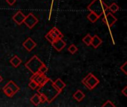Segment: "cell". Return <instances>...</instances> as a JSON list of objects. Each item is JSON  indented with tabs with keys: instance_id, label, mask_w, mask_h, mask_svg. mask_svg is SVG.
<instances>
[{
	"instance_id": "1",
	"label": "cell",
	"mask_w": 127,
	"mask_h": 107,
	"mask_svg": "<svg viewBox=\"0 0 127 107\" xmlns=\"http://www.w3.org/2000/svg\"><path fill=\"white\" fill-rule=\"evenodd\" d=\"M36 91L39 93L45 95L47 98V102L49 104L52 103L54 101V99L61 93V92L59 91L54 86L52 80H51L50 78L44 85L39 86L36 89Z\"/></svg>"
},
{
	"instance_id": "2",
	"label": "cell",
	"mask_w": 127,
	"mask_h": 107,
	"mask_svg": "<svg viewBox=\"0 0 127 107\" xmlns=\"http://www.w3.org/2000/svg\"><path fill=\"white\" fill-rule=\"evenodd\" d=\"M108 7L109 6L103 0H93L88 5L87 9L100 17L108 10Z\"/></svg>"
},
{
	"instance_id": "3",
	"label": "cell",
	"mask_w": 127,
	"mask_h": 107,
	"mask_svg": "<svg viewBox=\"0 0 127 107\" xmlns=\"http://www.w3.org/2000/svg\"><path fill=\"white\" fill-rule=\"evenodd\" d=\"M42 64L43 63L40 60V59L36 55H34L27 63H25V66L32 74H36L39 72V69Z\"/></svg>"
},
{
	"instance_id": "4",
	"label": "cell",
	"mask_w": 127,
	"mask_h": 107,
	"mask_svg": "<svg viewBox=\"0 0 127 107\" xmlns=\"http://www.w3.org/2000/svg\"><path fill=\"white\" fill-rule=\"evenodd\" d=\"M82 83L89 90H93L100 83V80L92 73H89L85 78L83 79Z\"/></svg>"
},
{
	"instance_id": "5",
	"label": "cell",
	"mask_w": 127,
	"mask_h": 107,
	"mask_svg": "<svg viewBox=\"0 0 127 107\" xmlns=\"http://www.w3.org/2000/svg\"><path fill=\"white\" fill-rule=\"evenodd\" d=\"M63 34L60 32V31L56 28V27H54L49 32H48L46 34H45V38L46 39L50 42V43H51L54 40H55L57 38H60V39H63Z\"/></svg>"
},
{
	"instance_id": "6",
	"label": "cell",
	"mask_w": 127,
	"mask_h": 107,
	"mask_svg": "<svg viewBox=\"0 0 127 107\" xmlns=\"http://www.w3.org/2000/svg\"><path fill=\"white\" fill-rule=\"evenodd\" d=\"M102 21L109 28H112L115 24V22L118 21V19L112 14V12H109V13L106 12L104 13L103 18L102 19Z\"/></svg>"
},
{
	"instance_id": "7",
	"label": "cell",
	"mask_w": 127,
	"mask_h": 107,
	"mask_svg": "<svg viewBox=\"0 0 127 107\" xmlns=\"http://www.w3.org/2000/svg\"><path fill=\"white\" fill-rule=\"evenodd\" d=\"M38 22H39L38 19L32 13H28V15L25 16V18L23 22V23L26 25V26L30 29H32Z\"/></svg>"
},
{
	"instance_id": "8",
	"label": "cell",
	"mask_w": 127,
	"mask_h": 107,
	"mask_svg": "<svg viewBox=\"0 0 127 107\" xmlns=\"http://www.w3.org/2000/svg\"><path fill=\"white\" fill-rule=\"evenodd\" d=\"M49 78L45 74H42V73H39V72H37L36 74H33L32 77H31V80H35L39 86L44 85L47 80H48Z\"/></svg>"
},
{
	"instance_id": "9",
	"label": "cell",
	"mask_w": 127,
	"mask_h": 107,
	"mask_svg": "<svg viewBox=\"0 0 127 107\" xmlns=\"http://www.w3.org/2000/svg\"><path fill=\"white\" fill-rule=\"evenodd\" d=\"M51 44L52 47L57 51H61L66 46V42L64 40H63V39H60V38L56 39Z\"/></svg>"
},
{
	"instance_id": "10",
	"label": "cell",
	"mask_w": 127,
	"mask_h": 107,
	"mask_svg": "<svg viewBox=\"0 0 127 107\" xmlns=\"http://www.w3.org/2000/svg\"><path fill=\"white\" fill-rule=\"evenodd\" d=\"M22 46L28 51H31L36 46V43L31 38L28 37L23 43H22Z\"/></svg>"
},
{
	"instance_id": "11",
	"label": "cell",
	"mask_w": 127,
	"mask_h": 107,
	"mask_svg": "<svg viewBox=\"0 0 127 107\" xmlns=\"http://www.w3.org/2000/svg\"><path fill=\"white\" fill-rule=\"evenodd\" d=\"M25 18V16L24 15V13L21 11V10H19L17 11L13 16V20L18 25H21L23 22H24V19Z\"/></svg>"
},
{
	"instance_id": "12",
	"label": "cell",
	"mask_w": 127,
	"mask_h": 107,
	"mask_svg": "<svg viewBox=\"0 0 127 107\" xmlns=\"http://www.w3.org/2000/svg\"><path fill=\"white\" fill-rule=\"evenodd\" d=\"M102 42H103L102 39L97 35H95L94 36H92V42H91V45H92V47L96 49L102 44Z\"/></svg>"
},
{
	"instance_id": "13",
	"label": "cell",
	"mask_w": 127,
	"mask_h": 107,
	"mask_svg": "<svg viewBox=\"0 0 127 107\" xmlns=\"http://www.w3.org/2000/svg\"><path fill=\"white\" fill-rule=\"evenodd\" d=\"M86 95L80 89H77L74 94H73V98L75 99L77 102H81L84 98Z\"/></svg>"
},
{
	"instance_id": "14",
	"label": "cell",
	"mask_w": 127,
	"mask_h": 107,
	"mask_svg": "<svg viewBox=\"0 0 127 107\" xmlns=\"http://www.w3.org/2000/svg\"><path fill=\"white\" fill-rule=\"evenodd\" d=\"M53 83H54V86H55L59 91H60L61 92H62L63 89L66 86V84H65L60 78H57L54 82L53 81Z\"/></svg>"
},
{
	"instance_id": "15",
	"label": "cell",
	"mask_w": 127,
	"mask_h": 107,
	"mask_svg": "<svg viewBox=\"0 0 127 107\" xmlns=\"http://www.w3.org/2000/svg\"><path fill=\"white\" fill-rule=\"evenodd\" d=\"M10 63L13 66V67L14 68H17L20 66V64L22 63V60L17 56V55H14L10 60Z\"/></svg>"
},
{
	"instance_id": "16",
	"label": "cell",
	"mask_w": 127,
	"mask_h": 107,
	"mask_svg": "<svg viewBox=\"0 0 127 107\" xmlns=\"http://www.w3.org/2000/svg\"><path fill=\"white\" fill-rule=\"evenodd\" d=\"M40 93L37 92L36 94H35L32 98H31V102L36 107L39 106L40 104Z\"/></svg>"
},
{
	"instance_id": "17",
	"label": "cell",
	"mask_w": 127,
	"mask_h": 107,
	"mask_svg": "<svg viewBox=\"0 0 127 107\" xmlns=\"http://www.w3.org/2000/svg\"><path fill=\"white\" fill-rule=\"evenodd\" d=\"M6 86H7L13 92L14 94H16V93L19 91V87L13 80H10V81L6 84Z\"/></svg>"
},
{
	"instance_id": "18",
	"label": "cell",
	"mask_w": 127,
	"mask_h": 107,
	"mask_svg": "<svg viewBox=\"0 0 127 107\" xmlns=\"http://www.w3.org/2000/svg\"><path fill=\"white\" fill-rule=\"evenodd\" d=\"M100 17L98 16L97 14H95L93 12H90L88 15H87V19L89 22H91L92 23H95L96 22Z\"/></svg>"
},
{
	"instance_id": "19",
	"label": "cell",
	"mask_w": 127,
	"mask_h": 107,
	"mask_svg": "<svg viewBox=\"0 0 127 107\" xmlns=\"http://www.w3.org/2000/svg\"><path fill=\"white\" fill-rule=\"evenodd\" d=\"M2 91H3V92L5 94V95L7 96V97H8V98H13V96H14V93H13V92L7 86H4V87H3V89H2Z\"/></svg>"
},
{
	"instance_id": "20",
	"label": "cell",
	"mask_w": 127,
	"mask_h": 107,
	"mask_svg": "<svg viewBox=\"0 0 127 107\" xmlns=\"http://www.w3.org/2000/svg\"><path fill=\"white\" fill-rule=\"evenodd\" d=\"M92 39V36L89 34H86V35L83 38L82 40H83V42L86 45L89 46V45H91Z\"/></svg>"
},
{
	"instance_id": "21",
	"label": "cell",
	"mask_w": 127,
	"mask_h": 107,
	"mask_svg": "<svg viewBox=\"0 0 127 107\" xmlns=\"http://www.w3.org/2000/svg\"><path fill=\"white\" fill-rule=\"evenodd\" d=\"M108 10H109L112 13H116L120 10V7L118 6V4H116L115 2H113L111 4L110 6L108 7Z\"/></svg>"
},
{
	"instance_id": "22",
	"label": "cell",
	"mask_w": 127,
	"mask_h": 107,
	"mask_svg": "<svg viewBox=\"0 0 127 107\" xmlns=\"http://www.w3.org/2000/svg\"><path fill=\"white\" fill-rule=\"evenodd\" d=\"M77 51H78V48L74 44H71L68 48V51L71 54H74L76 52H77Z\"/></svg>"
},
{
	"instance_id": "23",
	"label": "cell",
	"mask_w": 127,
	"mask_h": 107,
	"mask_svg": "<svg viewBox=\"0 0 127 107\" xmlns=\"http://www.w3.org/2000/svg\"><path fill=\"white\" fill-rule=\"evenodd\" d=\"M28 86L32 89V90H36L38 88H39V84L33 80H31L29 84H28Z\"/></svg>"
},
{
	"instance_id": "24",
	"label": "cell",
	"mask_w": 127,
	"mask_h": 107,
	"mask_svg": "<svg viewBox=\"0 0 127 107\" xmlns=\"http://www.w3.org/2000/svg\"><path fill=\"white\" fill-rule=\"evenodd\" d=\"M48 68L43 63V64L40 66V68H39V73H42V74H45V73L48 71Z\"/></svg>"
},
{
	"instance_id": "25",
	"label": "cell",
	"mask_w": 127,
	"mask_h": 107,
	"mask_svg": "<svg viewBox=\"0 0 127 107\" xmlns=\"http://www.w3.org/2000/svg\"><path fill=\"white\" fill-rule=\"evenodd\" d=\"M103 107H115V105L111 101H107L106 102H105V104H103L102 105Z\"/></svg>"
},
{
	"instance_id": "26",
	"label": "cell",
	"mask_w": 127,
	"mask_h": 107,
	"mask_svg": "<svg viewBox=\"0 0 127 107\" xmlns=\"http://www.w3.org/2000/svg\"><path fill=\"white\" fill-rule=\"evenodd\" d=\"M127 62L126 61L121 66V68H120V69H121V71H122V72H124V74H125V75H127Z\"/></svg>"
},
{
	"instance_id": "27",
	"label": "cell",
	"mask_w": 127,
	"mask_h": 107,
	"mask_svg": "<svg viewBox=\"0 0 127 107\" xmlns=\"http://www.w3.org/2000/svg\"><path fill=\"white\" fill-rule=\"evenodd\" d=\"M40 104H44L45 102H47V98L45 95L40 93Z\"/></svg>"
},
{
	"instance_id": "28",
	"label": "cell",
	"mask_w": 127,
	"mask_h": 107,
	"mask_svg": "<svg viewBox=\"0 0 127 107\" xmlns=\"http://www.w3.org/2000/svg\"><path fill=\"white\" fill-rule=\"evenodd\" d=\"M16 0H6V2L10 6L13 5L16 3Z\"/></svg>"
},
{
	"instance_id": "29",
	"label": "cell",
	"mask_w": 127,
	"mask_h": 107,
	"mask_svg": "<svg viewBox=\"0 0 127 107\" xmlns=\"http://www.w3.org/2000/svg\"><path fill=\"white\" fill-rule=\"evenodd\" d=\"M127 86H125V87H124V89L121 91V94H123L125 97H127Z\"/></svg>"
},
{
	"instance_id": "30",
	"label": "cell",
	"mask_w": 127,
	"mask_h": 107,
	"mask_svg": "<svg viewBox=\"0 0 127 107\" xmlns=\"http://www.w3.org/2000/svg\"><path fill=\"white\" fill-rule=\"evenodd\" d=\"M2 80H3V78H2V77H1V76L0 75V83H1V82H2Z\"/></svg>"
}]
</instances>
